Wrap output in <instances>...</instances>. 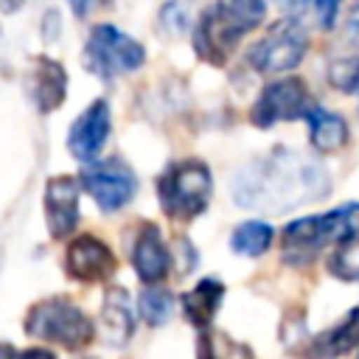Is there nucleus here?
Returning a JSON list of instances; mask_svg holds the SVG:
<instances>
[{
  "label": "nucleus",
  "mask_w": 359,
  "mask_h": 359,
  "mask_svg": "<svg viewBox=\"0 0 359 359\" xmlns=\"http://www.w3.org/2000/svg\"><path fill=\"white\" fill-rule=\"evenodd\" d=\"M233 199L241 208L264 213H286L317 202L328 194V171L309 154L292 149H272L250 160L233 177Z\"/></svg>",
  "instance_id": "obj_1"
},
{
  "label": "nucleus",
  "mask_w": 359,
  "mask_h": 359,
  "mask_svg": "<svg viewBox=\"0 0 359 359\" xmlns=\"http://www.w3.org/2000/svg\"><path fill=\"white\" fill-rule=\"evenodd\" d=\"M264 14V0H216V6L199 17L194 34L196 53L210 65H224L241 36L258 28Z\"/></svg>",
  "instance_id": "obj_2"
},
{
  "label": "nucleus",
  "mask_w": 359,
  "mask_h": 359,
  "mask_svg": "<svg viewBox=\"0 0 359 359\" xmlns=\"http://www.w3.org/2000/svg\"><path fill=\"white\" fill-rule=\"evenodd\" d=\"M359 236V202H348L323 216L294 219L283 230V252L286 261L311 258L328 244H342Z\"/></svg>",
  "instance_id": "obj_3"
},
{
  "label": "nucleus",
  "mask_w": 359,
  "mask_h": 359,
  "mask_svg": "<svg viewBox=\"0 0 359 359\" xmlns=\"http://www.w3.org/2000/svg\"><path fill=\"white\" fill-rule=\"evenodd\" d=\"M25 334L42 342L62 345L67 351H81L93 342L95 328L90 317L67 297L39 300L25 314Z\"/></svg>",
  "instance_id": "obj_4"
},
{
  "label": "nucleus",
  "mask_w": 359,
  "mask_h": 359,
  "mask_svg": "<svg viewBox=\"0 0 359 359\" xmlns=\"http://www.w3.org/2000/svg\"><path fill=\"white\" fill-rule=\"evenodd\" d=\"M213 194V180L205 163L199 160H185L171 165L160 180H157V199L163 213L171 219H194L199 216Z\"/></svg>",
  "instance_id": "obj_5"
},
{
  "label": "nucleus",
  "mask_w": 359,
  "mask_h": 359,
  "mask_svg": "<svg viewBox=\"0 0 359 359\" xmlns=\"http://www.w3.org/2000/svg\"><path fill=\"white\" fill-rule=\"evenodd\" d=\"M146 62V50L137 39L126 36L115 25H95L84 42V67L98 79H115L123 73L140 70Z\"/></svg>",
  "instance_id": "obj_6"
},
{
  "label": "nucleus",
  "mask_w": 359,
  "mask_h": 359,
  "mask_svg": "<svg viewBox=\"0 0 359 359\" xmlns=\"http://www.w3.org/2000/svg\"><path fill=\"white\" fill-rule=\"evenodd\" d=\"M309 36L297 20H278L247 53V62L258 73H286L306 56Z\"/></svg>",
  "instance_id": "obj_7"
},
{
  "label": "nucleus",
  "mask_w": 359,
  "mask_h": 359,
  "mask_svg": "<svg viewBox=\"0 0 359 359\" xmlns=\"http://www.w3.org/2000/svg\"><path fill=\"white\" fill-rule=\"evenodd\" d=\"M311 98H309V90L306 84L297 79V76H289V79H278V81H269L252 112H250V121L261 129L278 123V121H294V118H306L309 109H311Z\"/></svg>",
  "instance_id": "obj_8"
},
{
  "label": "nucleus",
  "mask_w": 359,
  "mask_h": 359,
  "mask_svg": "<svg viewBox=\"0 0 359 359\" xmlns=\"http://www.w3.org/2000/svg\"><path fill=\"white\" fill-rule=\"evenodd\" d=\"M81 185H84V191H90V196L95 199V205L104 213L121 210L137 191L135 174L118 160L87 163L81 168Z\"/></svg>",
  "instance_id": "obj_9"
},
{
  "label": "nucleus",
  "mask_w": 359,
  "mask_h": 359,
  "mask_svg": "<svg viewBox=\"0 0 359 359\" xmlns=\"http://www.w3.org/2000/svg\"><path fill=\"white\" fill-rule=\"evenodd\" d=\"M65 269L81 283H101L115 272V255L98 236L84 233L67 244Z\"/></svg>",
  "instance_id": "obj_10"
},
{
  "label": "nucleus",
  "mask_w": 359,
  "mask_h": 359,
  "mask_svg": "<svg viewBox=\"0 0 359 359\" xmlns=\"http://www.w3.org/2000/svg\"><path fill=\"white\" fill-rule=\"evenodd\" d=\"M109 126H112V115H109V104L107 101H93L70 126L67 135V149L76 160L81 163H93L98 157V151L104 149L107 137H109Z\"/></svg>",
  "instance_id": "obj_11"
},
{
  "label": "nucleus",
  "mask_w": 359,
  "mask_h": 359,
  "mask_svg": "<svg viewBox=\"0 0 359 359\" xmlns=\"http://www.w3.org/2000/svg\"><path fill=\"white\" fill-rule=\"evenodd\" d=\"M45 222L53 238H67L79 224V182L73 177H53L42 196Z\"/></svg>",
  "instance_id": "obj_12"
},
{
  "label": "nucleus",
  "mask_w": 359,
  "mask_h": 359,
  "mask_svg": "<svg viewBox=\"0 0 359 359\" xmlns=\"http://www.w3.org/2000/svg\"><path fill=\"white\" fill-rule=\"evenodd\" d=\"M132 266H135V272L143 283H157L168 275L171 252H168L157 224L146 222L140 227V233L135 238V247H132Z\"/></svg>",
  "instance_id": "obj_13"
},
{
  "label": "nucleus",
  "mask_w": 359,
  "mask_h": 359,
  "mask_svg": "<svg viewBox=\"0 0 359 359\" xmlns=\"http://www.w3.org/2000/svg\"><path fill=\"white\" fill-rule=\"evenodd\" d=\"M101 337L109 348H123L135 334V309L126 289H109L104 294V306L98 314Z\"/></svg>",
  "instance_id": "obj_14"
},
{
  "label": "nucleus",
  "mask_w": 359,
  "mask_h": 359,
  "mask_svg": "<svg viewBox=\"0 0 359 359\" xmlns=\"http://www.w3.org/2000/svg\"><path fill=\"white\" fill-rule=\"evenodd\" d=\"M353 348H359V309L348 311L328 331L311 337L303 348V356L306 359H337V356H345Z\"/></svg>",
  "instance_id": "obj_15"
},
{
  "label": "nucleus",
  "mask_w": 359,
  "mask_h": 359,
  "mask_svg": "<svg viewBox=\"0 0 359 359\" xmlns=\"http://www.w3.org/2000/svg\"><path fill=\"white\" fill-rule=\"evenodd\" d=\"M67 93V73L59 62L39 56L31 67V98L36 104L39 112H53L56 107H62Z\"/></svg>",
  "instance_id": "obj_16"
},
{
  "label": "nucleus",
  "mask_w": 359,
  "mask_h": 359,
  "mask_svg": "<svg viewBox=\"0 0 359 359\" xmlns=\"http://www.w3.org/2000/svg\"><path fill=\"white\" fill-rule=\"evenodd\" d=\"M222 297H224V283L219 280V278H202L191 292H185L182 294V314H185V320L191 323V325H196V328H208L210 325V320H213V314L219 311V303H222Z\"/></svg>",
  "instance_id": "obj_17"
},
{
  "label": "nucleus",
  "mask_w": 359,
  "mask_h": 359,
  "mask_svg": "<svg viewBox=\"0 0 359 359\" xmlns=\"http://www.w3.org/2000/svg\"><path fill=\"white\" fill-rule=\"evenodd\" d=\"M306 121H309V140L317 151H339L351 137L345 118H339L337 112H331L325 107L314 104L309 109Z\"/></svg>",
  "instance_id": "obj_18"
},
{
  "label": "nucleus",
  "mask_w": 359,
  "mask_h": 359,
  "mask_svg": "<svg viewBox=\"0 0 359 359\" xmlns=\"http://www.w3.org/2000/svg\"><path fill=\"white\" fill-rule=\"evenodd\" d=\"M272 236H275V230H272L266 222H244V224H238V227L233 230L230 247H233V252H238V255L258 258V255H264V252L269 250Z\"/></svg>",
  "instance_id": "obj_19"
},
{
  "label": "nucleus",
  "mask_w": 359,
  "mask_h": 359,
  "mask_svg": "<svg viewBox=\"0 0 359 359\" xmlns=\"http://www.w3.org/2000/svg\"><path fill=\"white\" fill-rule=\"evenodd\" d=\"M196 359H255V356H252L250 345L236 342L233 337H227L222 331L205 328L196 342Z\"/></svg>",
  "instance_id": "obj_20"
},
{
  "label": "nucleus",
  "mask_w": 359,
  "mask_h": 359,
  "mask_svg": "<svg viewBox=\"0 0 359 359\" xmlns=\"http://www.w3.org/2000/svg\"><path fill=\"white\" fill-rule=\"evenodd\" d=\"M328 272L345 283L359 280V236L337 244V250L328 258Z\"/></svg>",
  "instance_id": "obj_21"
},
{
  "label": "nucleus",
  "mask_w": 359,
  "mask_h": 359,
  "mask_svg": "<svg viewBox=\"0 0 359 359\" xmlns=\"http://www.w3.org/2000/svg\"><path fill=\"white\" fill-rule=\"evenodd\" d=\"M137 311L149 325H163L174 311V297H171V292H165L160 286L146 289L137 297Z\"/></svg>",
  "instance_id": "obj_22"
},
{
  "label": "nucleus",
  "mask_w": 359,
  "mask_h": 359,
  "mask_svg": "<svg viewBox=\"0 0 359 359\" xmlns=\"http://www.w3.org/2000/svg\"><path fill=\"white\" fill-rule=\"evenodd\" d=\"M331 84L342 93H356L359 95V59H339L328 70Z\"/></svg>",
  "instance_id": "obj_23"
},
{
  "label": "nucleus",
  "mask_w": 359,
  "mask_h": 359,
  "mask_svg": "<svg viewBox=\"0 0 359 359\" xmlns=\"http://www.w3.org/2000/svg\"><path fill=\"white\" fill-rule=\"evenodd\" d=\"M339 6H342V0H314V11H317V20H320L323 28H331L334 25Z\"/></svg>",
  "instance_id": "obj_24"
},
{
  "label": "nucleus",
  "mask_w": 359,
  "mask_h": 359,
  "mask_svg": "<svg viewBox=\"0 0 359 359\" xmlns=\"http://www.w3.org/2000/svg\"><path fill=\"white\" fill-rule=\"evenodd\" d=\"M67 3H70V8H73L76 17H87V14H93L98 6H104L107 0H67Z\"/></svg>",
  "instance_id": "obj_25"
},
{
  "label": "nucleus",
  "mask_w": 359,
  "mask_h": 359,
  "mask_svg": "<svg viewBox=\"0 0 359 359\" xmlns=\"http://www.w3.org/2000/svg\"><path fill=\"white\" fill-rule=\"evenodd\" d=\"M345 31H348V36H351V42H356V45H359V0L353 3V8H351V14H348V22H345Z\"/></svg>",
  "instance_id": "obj_26"
},
{
  "label": "nucleus",
  "mask_w": 359,
  "mask_h": 359,
  "mask_svg": "<svg viewBox=\"0 0 359 359\" xmlns=\"http://www.w3.org/2000/svg\"><path fill=\"white\" fill-rule=\"evenodd\" d=\"M17 359H53V353H48L45 348H31L25 353H17Z\"/></svg>",
  "instance_id": "obj_27"
},
{
  "label": "nucleus",
  "mask_w": 359,
  "mask_h": 359,
  "mask_svg": "<svg viewBox=\"0 0 359 359\" xmlns=\"http://www.w3.org/2000/svg\"><path fill=\"white\" fill-rule=\"evenodd\" d=\"M280 8H286V11H297V8H303L306 6V0H275Z\"/></svg>",
  "instance_id": "obj_28"
},
{
  "label": "nucleus",
  "mask_w": 359,
  "mask_h": 359,
  "mask_svg": "<svg viewBox=\"0 0 359 359\" xmlns=\"http://www.w3.org/2000/svg\"><path fill=\"white\" fill-rule=\"evenodd\" d=\"M0 359H17V353L8 345H0Z\"/></svg>",
  "instance_id": "obj_29"
}]
</instances>
